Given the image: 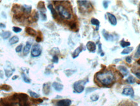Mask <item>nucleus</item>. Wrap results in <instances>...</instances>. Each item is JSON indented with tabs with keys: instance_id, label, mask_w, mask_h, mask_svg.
Segmentation results:
<instances>
[{
	"instance_id": "f257e3e1",
	"label": "nucleus",
	"mask_w": 140,
	"mask_h": 106,
	"mask_svg": "<svg viewBox=\"0 0 140 106\" xmlns=\"http://www.w3.org/2000/svg\"><path fill=\"white\" fill-rule=\"evenodd\" d=\"M96 79L103 86H110L115 81V77L110 70H104L97 72Z\"/></svg>"
},
{
	"instance_id": "f03ea898",
	"label": "nucleus",
	"mask_w": 140,
	"mask_h": 106,
	"mask_svg": "<svg viewBox=\"0 0 140 106\" xmlns=\"http://www.w3.org/2000/svg\"><path fill=\"white\" fill-rule=\"evenodd\" d=\"M56 9L58 11V14L64 20H70L71 18V14L70 11L62 4H58L56 6Z\"/></svg>"
},
{
	"instance_id": "7ed1b4c3",
	"label": "nucleus",
	"mask_w": 140,
	"mask_h": 106,
	"mask_svg": "<svg viewBox=\"0 0 140 106\" xmlns=\"http://www.w3.org/2000/svg\"><path fill=\"white\" fill-rule=\"evenodd\" d=\"M88 82V79L86 78L84 80H80V81H76L73 84V89L74 92L77 93H82L84 90V85Z\"/></svg>"
},
{
	"instance_id": "20e7f679",
	"label": "nucleus",
	"mask_w": 140,
	"mask_h": 106,
	"mask_svg": "<svg viewBox=\"0 0 140 106\" xmlns=\"http://www.w3.org/2000/svg\"><path fill=\"white\" fill-rule=\"evenodd\" d=\"M42 47L39 44H35L31 50V56L33 57H37L42 54Z\"/></svg>"
},
{
	"instance_id": "39448f33",
	"label": "nucleus",
	"mask_w": 140,
	"mask_h": 106,
	"mask_svg": "<svg viewBox=\"0 0 140 106\" xmlns=\"http://www.w3.org/2000/svg\"><path fill=\"white\" fill-rule=\"evenodd\" d=\"M77 2L80 7V9L83 10V11H88L89 9L92 8L91 3L88 1H78Z\"/></svg>"
},
{
	"instance_id": "423d86ee",
	"label": "nucleus",
	"mask_w": 140,
	"mask_h": 106,
	"mask_svg": "<svg viewBox=\"0 0 140 106\" xmlns=\"http://www.w3.org/2000/svg\"><path fill=\"white\" fill-rule=\"evenodd\" d=\"M122 94L125 96H130L132 98H134V89L132 87H125L123 89L122 92Z\"/></svg>"
},
{
	"instance_id": "0eeeda50",
	"label": "nucleus",
	"mask_w": 140,
	"mask_h": 106,
	"mask_svg": "<svg viewBox=\"0 0 140 106\" xmlns=\"http://www.w3.org/2000/svg\"><path fill=\"white\" fill-rule=\"evenodd\" d=\"M71 104V100L70 99H64L57 102L56 106H70Z\"/></svg>"
},
{
	"instance_id": "6e6552de",
	"label": "nucleus",
	"mask_w": 140,
	"mask_h": 106,
	"mask_svg": "<svg viewBox=\"0 0 140 106\" xmlns=\"http://www.w3.org/2000/svg\"><path fill=\"white\" fill-rule=\"evenodd\" d=\"M86 47L88 51L91 53H95L96 51V44L93 42L89 41L87 43Z\"/></svg>"
},
{
	"instance_id": "1a4fd4ad",
	"label": "nucleus",
	"mask_w": 140,
	"mask_h": 106,
	"mask_svg": "<svg viewBox=\"0 0 140 106\" xmlns=\"http://www.w3.org/2000/svg\"><path fill=\"white\" fill-rule=\"evenodd\" d=\"M102 34H103V37H104V39H105L106 40H107V41H113V40H114V36H113L112 34H110L109 33H108L107 31L104 30V29H103V30L102 31Z\"/></svg>"
},
{
	"instance_id": "9d476101",
	"label": "nucleus",
	"mask_w": 140,
	"mask_h": 106,
	"mask_svg": "<svg viewBox=\"0 0 140 106\" xmlns=\"http://www.w3.org/2000/svg\"><path fill=\"white\" fill-rule=\"evenodd\" d=\"M83 50H84L83 45H82V44H81V46H79V47H77L76 50H75V51H73V53L72 54V57H73V59H75V58H77V57L79 55V54H81V53L82 52Z\"/></svg>"
},
{
	"instance_id": "9b49d317",
	"label": "nucleus",
	"mask_w": 140,
	"mask_h": 106,
	"mask_svg": "<svg viewBox=\"0 0 140 106\" xmlns=\"http://www.w3.org/2000/svg\"><path fill=\"white\" fill-rule=\"evenodd\" d=\"M107 16L108 17V20H109L110 23L111 25H117V18L114 14L112 13H107Z\"/></svg>"
},
{
	"instance_id": "f8f14e48",
	"label": "nucleus",
	"mask_w": 140,
	"mask_h": 106,
	"mask_svg": "<svg viewBox=\"0 0 140 106\" xmlns=\"http://www.w3.org/2000/svg\"><path fill=\"white\" fill-rule=\"evenodd\" d=\"M117 68L119 70V71L121 72V74L123 75V77H126V76H128V69L126 68L125 66H123V65H120V66H118Z\"/></svg>"
},
{
	"instance_id": "ddd939ff",
	"label": "nucleus",
	"mask_w": 140,
	"mask_h": 106,
	"mask_svg": "<svg viewBox=\"0 0 140 106\" xmlns=\"http://www.w3.org/2000/svg\"><path fill=\"white\" fill-rule=\"evenodd\" d=\"M47 7H48V9L51 10V14H52L53 18L54 19H56L57 16H58V13H57L56 9L53 7L52 4H49V5H47Z\"/></svg>"
},
{
	"instance_id": "4468645a",
	"label": "nucleus",
	"mask_w": 140,
	"mask_h": 106,
	"mask_svg": "<svg viewBox=\"0 0 140 106\" xmlns=\"http://www.w3.org/2000/svg\"><path fill=\"white\" fill-rule=\"evenodd\" d=\"M52 86L54 88V89L57 91V92H61L64 88L63 85H62V84L59 83L58 82H54L53 83Z\"/></svg>"
},
{
	"instance_id": "2eb2a0df",
	"label": "nucleus",
	"mask_w": 140,
	"mask_h": 106,
	"mask_svg": "<svg viewBox=\"0 0 140 106\" xmlns=\"http://www.w3.org/2000/svg\"><path fill=\"white\" fill-rule=\"evenodd\" d=\"M31 48V44L29 42H27L26 44H25V47L24 48V55H27L29 53L30 50Z\"/></svg>"
},
{
	"instance_id": "dca6fc26",
	"label": "nucleus",
	"mask_w": 140,
	"mask_h": 106,
	"mask_svg": "<svg viewBox=\"0 0 140 106\" xmlns=\"http://www.w3.org/2000/svg\"><path fill=\"white\" fill-rule=\"evenodd\" d=\"M10 35H11V33L8 31H3V32L1 33V34H0V36H1L3 39H5V40L9 39L10 36Z\"/></svg>"
},
{
	"instance_id": "f3484780",
	"label": "nucleus",
	"mask_w": 140,
	"mask_h": 106,
	"mask_svg": "<svg viewBox=\"0 0 140 106\" xmlns=\"http://www.w3.org/2000/svg\"><path fill=\"white\" fill-rule=\"evenodd\" d=\"M43 91L44 94L47 95L50 92V86L49 83H45L43 84Z\"/></svg>"
},
{
	"instance_id": "a211bd4d",
	"label": "nucleus",
	"mask_w": 140,
	"mask_h": 106,
	"mask_svg": "<svg viewBox=\"0 0 140 106\" xmlns=\"http://www.w3.org/2000/svg\"><path fill=\"white\" fill-rule=\"evenodd\" d=\"M38 10H40V13H46V9L44 6V3H43V2L39 3L38 5Z\"/></svg>"
},
{
	"instance_id": "6ab92c4d",
	"label": "nucleus",
	"mask_w": 140,
	"mask_h": 106,
	"mask_svg": "<svg viewBox=\"0 0 140 106\" xmlns=\"http://www.w3.org/2000/svg\"><path fill=\"white\" fill-rule=\"evenodd\" d=\"M91 24H92V25L97 26L96 30H98L99 29L98 28H99V25H100V22H99L97 19L95 18H92L91 19Z\"/></svg>"
},
{
	"instance_id": "aec40b11",
	"label": "nucleus",
	"mask_w": 140,
	"mask_h": 106,
	"mask_svg": "<svg viewBox=\"0 0 140 106\" xmlns=\"http://www.w3.org/2000/svg\"><path fill=\"white\" fill-rule=\"evenodd\" d=\"M133 50H134V47H126V48H125L121 51V55H127V54H129L133 51Z\"/></svg>"
},
{
	"instance_id": "412c9836",
	"label": "nucleus",
	"mask_w": 140,
	"mask_h": 106,
	"mask_svg": "<svg viewBox=\"0 0 140 106\" xmlns=\"http://www.w3.org/2000/svg\"><path fill=\"white\" fill-rule=\"evenodd\" d=\"M25 31H26V33L28 35H31V36H35L36 35V32L35 30H34L33 29L31 28H27L26 29H25Z\"/></svg>"
},
{
	"instance_id": "4be33fe9",
	"label": "nucleus",
	"mask_w": 140,
	"mask_h": 106,
	"mask_svg": "<svg viewBox=\"0 0 140 106\" xmlns=\"http://www.w3.org/2000/svg\"><path fill=\"white\" fill-rule=\"evenodd\" d=\"M19 41V38L17 36H14L11 38V39L9 40V44L10 45H13V44H16L17 43H18Z\"/></svg>"
},
{
	"instance_id": "5701e85b",
	"label": "nucleus",
	"mask_w": 140,
	"mask_h": 106,
	"mask_svg": "<svg viewBox=\"0 0 140 106\" xmlns=\"http://www.w3.org/2000/svg\"><path fill=\"white\" fill-rule=\"evenodd\" d=\"M22 9L25 14H30V13H31V6H29V5H24V6H23Z\"/></svg>"
},
{
	"instance_id": "b1692460",
	"label": "nucleus",
	"mask_w": 140,
	"mask_h": 106,
	"mask_svg": "<svg viewBox=\"0 0 140 106\" xmlns=\"http://www.w3.org/2000/svg\"><path fill=\"white\" fill-rule=\"evenodd\" d=\"M126 82L129 84H134V83H135L136 81V79L134 78L132 76H128V77L126 79Z\"/></svg>"
},
{
	"instance_id": "393cba45",
	"label": "nucleus",
	"mask_w": 140,
	"mask_h": 106,
	"mask_svg": "<svg viewBox=\"0 0 140 106\" xmlns=\"http://www.w3.org/2000/svg\"><path fill=\"white\" fill-rule=\"evenodd\" d=\"M120 44L122 47H123V48H126V47H128L129 46H130V43L125 41V40H123H123L120 42Z\"/></svg>"
},
{
	"instance_id": "a878e982",
	"label": "nucleus",
	"mask_w": 140,
	"mask_h": 106,
	"mask_svg": "<svg viewBox=\"0 0 140 106\" xmlns=\"http://www.w3.org/2000/svg\"><path fill=\"white\" fill-rule=\"evenodd\" d=\"M29 93L30 96H31L32 98H33L38 99V98H39V97H40L39 94H38L37 93H36V92H33V91H30V90L29 91Z\"/></svg>"
},
{
	"instance_id": "bb28decb",
	"label": "nucleus",
	"mask_w": 140,
	"mask_h": 106,
	"mask_svg": "<svg viewBox=\"0 0 140 106\" xmlns=\"http://www.w3.org/2000/svg\"><path fill=\"white\" fill-rule=\"evenodd\" d=\"M22 77H23V80H24V81H25L26 83H31V80H30L29 77H27V76L25 75L24 73H22Z\"/></svg>"
},
{
	"instance_id": "cd10ccee",
	"label": "nucleus",
	"mask_w": 140,
	"mask_h": 106,
	"mask_svg": "<svg viewBox=\"0 0 140 106\" xmlns=\"http://www.w3.org/2000/svg\"><path fill=\"white\" fill-rule=\"evenodd\" d=\"M0 89H1V90L8 91L10 90V89H11V88H10V87L9 86V85H1V86L0 87Z\"/></svg>"
},
{
	"instance_id": "c85d7f7f",
	"label": "nucleus",
	"mask_w": 140,
	"mask_h": 106,
	"mask_svg": "<svg viewBox=\"0 0 140 106\" xmlns=\"http://www.w3.org/2000/svg\"><path fill=\"white\" fill-rule=\"evenodd\" d=\"M134 57H135L136 59H138V58L140 57V44L138 46L136 52L135 53V55H134Z\"/></svg>"
},
{
	"instance_id": "c756f323",
	"label": "nucleus",
	"mask_w": 140,
	"mask_h": 106,
	"mask_svg": "<svg viewBox=\"0 0 140 106\" xmlns=\"http://www.w3.org/2000/svg\"><path fill=\"white\" fill-rule=\"evenodd\" d=\"M38 13H37V12H34L33 14H32V18L35 21H37L38 20Z\"/></svg>"
},
{
	"instance_id": "7c9ffc66",
	"label": "nucleus",
	"mask_w": 140,
	"mask_h": 106,
	"mask_svg": "<svg viewBox=\"0 0 140 106\" xmlns=\"http://www.w3.org/2000/svg\"><path fill=\"white\" fill-rule=\"evenodd\" d=\"M99 96L97 94H94V95H92V96H91L90 97V99L93 102H96V101H97V100H99Z\"/></svg>"
},
{
	"instance_id": "2f4dec72",
	"label": "nucleus",
	"mask_w": 140,
	"mask_h": 106,
	"mask_svg": "<svg viewBox=\"0 0 140 106\" xmlns=\"http://www.w3.org/2000/svg\"><path fill=\"white\" fill-rule=\"evenodd\" d=\"M13 72H14V70H12V71H10V70H6L5 69V75H6V76L7 77H9L11 76L12 74H13Z\"/></svg>"
},
{
	"instance_id": "473e14b6",
	"label": "nucleus",
	"mask_w": 140,
	"mask_h": 106,
	"mask_svg": "<svg viewBox=\"0 0 140 106\" xmlns=\"http://www.w3.org/2000/svg\"><path fill=\"white\" fill-rule=\"evenodd\" d=\"M40 17H41V20L42 21H46L47 20V16H46V13H40Z\"/></svg>"
},
{
	"instance_id": "72a5a7b5",
	"label": "nucleus",
	"mask_w": 140,
	"mask_h": 106,
	"mask_svg": "<svg viewBox=\"0 0 140 106\" xmlns=\"http://www.w3.org/2000/svg\"><path fill=\"white\" fill-rule=\"evenodd\" d=\"M99 54H100V56L103 57L104 55V54L103 52V51H102V46H101V44H99V51H98Z\"/></svg>"
},
{
	"instance_id": "f704fd0d",
	"label": "nucleus",
	"mask_w": 140,
	"mask_h": 106,
	"mask_svg": "<svg viewBox=\"0 0 140 106\" xmlns=\"http://www.w3.org/2000/svg\"><path fill=\"white\" fill-rule=\"evenodd\" d=\"M13 30L14 33H20L22 31V29H21V28H18V27H13Z\"/></svg>"
},
{
	"instance_id": "c9c22d12",
	"label": "nucleus",
	"mask_w": 140,
	"mask_h": 106,
	"mask_svg": "<svg viewBox=\"0 0 140 106\" xmlns=\"http://www.w3.org/2000/svg\"><path fill=\"white\" fill-rule=\"evenodd\" d=\"M22 47H23L22 44H20V45L18 46L17 47H16V52H17V53L20 52V51H21V50H22Z\"/></svg>"
},
{
	"instance_id": "e433bc0d",
	"label": "nucleus",
	"mask_w": 140,
	"mask_h": 106,
	"mask_svg": "<svg viewBox=\"0 0 140 106\" xmlns=\"http://www.w3.org/2000/svg\"><path fill=\"white\" fill-rule=\"evenodd\" d=\"M52 61L54 62V63H58V56H57V55H54V56L53 57Z\"/></svg>"
},
{
	"instance_id": "4c0bfd02",
	"label": "nucleus",
	"mask_w": 140,
	"mask_h": 106,
	"mask_svg": "<svg viewBox=\"0 0 140 106\" xmlns=\"http://www.w3.org/2000/svg\"><path fill=\"white\" fill-rule=\"evenodd\" d=\"M70 28L71 29H76V28H77V24H76L75 23H74V22L70 23Z\"/></svg>"
},
{
	"instance_id": "58836bf2",
	"label": "nucleus",
	"mask_w": 140,
	"mask_h": 106,
	"mask_svg": "<svg viewBox=\"0 0 140 106\" xmlns=\"http://www.w3.org/2000/svg\"><path fill=\"white\" fill-rule=\"evenodd\" d=\"M132 72L134 73V75L136 76V77H138V79H139V80H140V70H136V72Z\"/></svg>"
},
{
	"instance_id": "ea45409f",
	"label": "nucleus",
	"mask_w": 140,
	"mask_h": 106,
	"mask_svg": "<svg viewBox=\"0 0 140 106\" xmlns=\"http://www.w3.org/2000/svg\"><path fill=\"white\" fill-rule=\"evenodd\" d=\"M109 5V1H103V7H104V9H107Z\"/></svg>"
},
{
	"instance_id": "a19ab883",
	"label": "nucleus",
	"mask_w": 140,
	"mask_h": 106,
	"mask_svg": "<svg viewBox=\"0 0 140 106\" xmlns=\"http://www.w3.org/2000/svg\"><path fill=\"white\" fill-rule=\"evenodd\" d=\"M126 62H127V63H128V64H130L132 62V57L130 56H128V57H126Z\"/></svg>"
},
{
	"instance_id": "79ce46f5",
	"label": "nucleus",
	"mask_w": 140,
	"mask_h": 106,
	"mask_svg": "<svg viewBox=\"0 0 140 106\" xmlns=\"http://www.w3.org/2000/svg\"><path fill=\"white\" fill-rule=\"evenodd\" d=\"M96 89H97V88H88V89H86V93H88V92H93V91L96 90Z\"/></svg>"
},
{
	"instance_id": "37998d69",
	"label": "nucleus",
	"mask_w": 140,
	"mask_h": 106,
	"mask_svg": "<svg viewBox=\"0 0 140 106\" xmlns=\"http://www.w3.org/2000/svg\"><path fill=\"white\" fill-rule=\"evenodd\" d=\"M6 28V25L4 24H2V23H0V28Z\"/></svg>"
},
{
	"instance_id": "c03bdc74",
	"label": "nucleus",
	"mask_w": 140,
	"mask_h": 106,
	"mask_svg": "<svg viewBox=\"0 0 140 106\" xmlns=\"http://www.w3.org/2000/svg\"><path fill=\"white\" fill-rule=\"evenodd\" d=\"M36 42H38V43H40V41H41V38L40 37V36H38L37 38H36Z\"/></svg>"
},
{
	"instance_id": "a18cd8bd",
	"label": "nucleus",
	"mask_w": 140,
	"mask_h": 106,
	"mask_svg": "<svg viewBox=\"0 0 140 106\" xmlns=\"http://www.w3.org/2000/svg\"><path fill=\"white\" fill-rule=\"evenodd\" d=\"M17 77H18V76H14V77H13V80H16V78H17Z\"/></svg>"
},
{
	"instance_id": "49530a36",
	"label": "nucleus",
	"mask_w": 140,
	"mask_h": 106,
	"mask_svg": "<svg viewBox=\"0 0 140 106\" xmlns=\"http://www.w3.org/2000/svg\"><path fill=\"white\" fill-rule=\"evenodd\" d=\"M22 106H30L29 105V104H25V105H22Z\"/></svg>"
},
{
	"instance_id": "de8ad7c7",
	"label": "nucleus",
	"mask_w": 140,
	"mask_h": 106,
	"mask_svg": "<svg viewBox=\"0 0 140 106\" xmlns=\"http://www.w3.org/2000/svg\"><path fill=\"white\" fill-rule=\"evenodd\" d=\"M139 16H140V4H139Z\"/></svg>"
},
{
	"instance_id": "09e8293b",
	"label": "nucleus",
	"mask_w": 140,
	"mask_h": 106,
	"mask_svg": "<svg viewBox=\"0 0 140 106\" xmlns=\"http://www.w3.org/2000/svg\"><path fill=\"white\" fill-rule=\"evenodd\" d=\"M139 62H140V61H139Z\"/></svg>"
}]
</instances>
